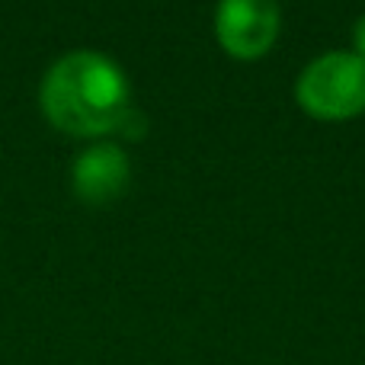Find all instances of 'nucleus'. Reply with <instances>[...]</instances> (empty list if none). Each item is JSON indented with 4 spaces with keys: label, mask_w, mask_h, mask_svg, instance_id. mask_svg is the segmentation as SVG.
<instances>
[{
    "label": "nucleus",
    "mask_w": 365,
    "mask_h": 365,
    "mask_svg": "<svg viewBox=\"0 0 365 365\" xmlns=\"http://www.w3.org/2000/svg\"><path fill=\"white\" fill-rule=\"evenodd\" d=\"M38 106L58 132L100 141L115 135L132 109V83L122 64L103 51H68L45 71Z\"/></svg>",
    "instance_id": "obj_1"
},
{
    "label": "nucleus",
    "mask_w": 365,
    "mask_h": 365,
    "mask_svg": "<svg viewBox=\"0 0 365 365\" xmlns=\"http://www.w3.org/2000/svg\"><path fill=\"white\" fill-rule=\"evenodd\" d=\"M128 177H132V160H128L125 148L106 138L83 148L71 164V186H74L77 199L87 205L115 202L125 192Z\"/></svg>",
    "instance_id": "obj_4"
},
{
    "label": "nucleus",
    "mask_w": 365,
    "mask_h": 365,
    "mask_svg": "<svg viewBox=\"0 0 365 365\" xmlns=\"http://www.w3.org/2000/svg\"><path fill=\"white\" fill-rule=\"evenodd\" d=\"M212 29L218 45L237 61H257L269 55L282 29L276 0H218Z\"/></svg>",
    "instance_id": "obj_3"
},
{
    "label": "nucleus",
    "mask_w": 365,
    "mask_h": 365,
    "mask_svg": "<svg viewBox=\"0 0 365 365\" xmlns=\"http://www.w3.org/2000/svg\"><path fill=\"white\" fill-rule=\"evenodd\" d=\"M353 51L359 58H365V13L356 19V26H353Z\"/></svg>",
    "instance_id": "obj_5"
},
{
    "label": "nucleus",
    "mask_w": 365,
    "mask_h": 365,
    "mask_svg": "<svg viewBox=\"0 0 365 365\" xmlns=\"http://www.w3.org/2000/svg\"><path fill=\"white\" fill-rule=\"evenodd\" d=\"M295 103L317 122H349L365 113V58L356 51H324L295 81Z\"/></svg>",
    "instance_id": "obj_2"
}]
</instances>
